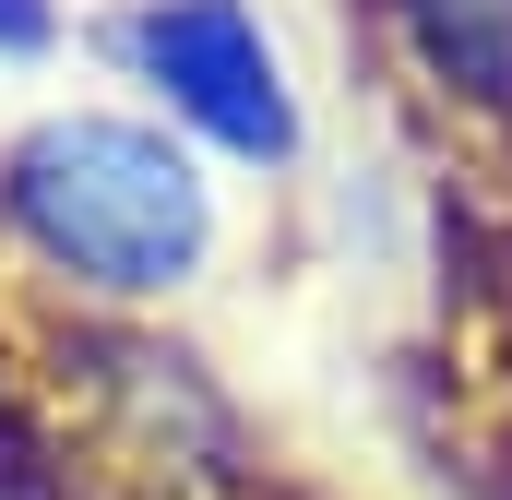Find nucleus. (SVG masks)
I'll use <instances>...</instances> for the list:
<instances>
[{
    "label": "nucleus",
    "mask_w": 512,
    "mask_h": 500,
    "mask_svg": "<svg viewBox=\"0 0 512 500\" xmlns=\"http://www.w3.org/2000/svg\"><path fill=\"white\" fill-rule=\"evenodd\" d=\"M12 215L72 286H108V298H167L215 250L203 167L143 120H48L12 155Z\"/></svg>",
    "instance_id": "obj_1"
},
{
    "label": "nucleus",
    "mask_w": 512,
    "mask_h": 500,
    "mask_svg": "<svg viewBox=\"0 0 512 500\" xmlns=\"http://www.w3.org/2000/svg\"><path fill=\"white\" fill-rule=\"evenodd\" d=\"M131 60L167 84L179 120H203L215 143H239V155H286V143H298L274 36H262L239 0H155V12L131 24Z\"/></svg>",
    "instance_id": "obj_2"
},
{
    "label": "nucleus",
    "mask_w": 512,
    "mask_h": 500,
    "mask_svg": "<svg viewBox=\"0 0 512 500\" xmlns=\"http://www.w3.org/2000/svg\"><path fill=\"white\" fill-rule=\"evenodd\" d=\"M405 12V48L429 60V84L512 108V0H393Z\"/></svg>",
    "instance_id": "obj_3"
}]
</instances>
